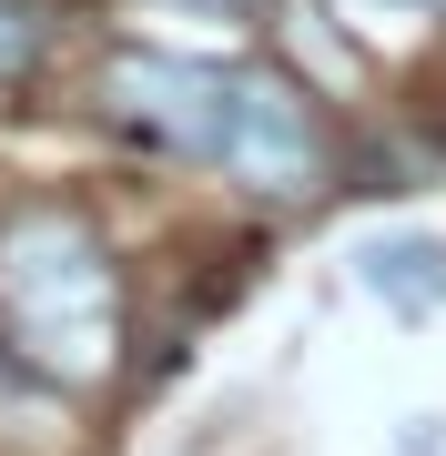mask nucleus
Listing matches in <instances>:
<instances>
[{"label": "nucleus", "instance_id": "nucleus-1", "mask_svg": "<svg viewBox=\"0 0 446 456\" xmlns=\"http://www.w3.org/2000/svg\"><path fill=\"white\" fill-rule=\"evenodd\" d=\"M0 345L61 395L122 365V264L82 203L31 193L0 213Z\"/></svg>", "mask_w": 446, "mask_h": 456}, {"label": "nucleus", "instance_id": "nucleus-2", "mask_svg": "<svg viewBox=\"0 0 446 456\" xmlns=\"http://www.w3.org/2000/svg\"><path fill=\"white\" fill-rule=\"evenodd\" d=\"M214 173L254 203H314L335 193L345 152H335V122L284 61H233V102H223V152Z\"/></svg>", "mask_w": 446, "mask_h": 456}, {"label": "nucleus", "instance_id": "nucleus-3", "mask_svg": "<svg viewBox=\"0 0 446 456\" xmlns=\"http://www.w3.org/2000/svg\"><path fill=\"white\" fill-rule=\"evenodd\" d=\"M101 122L122 142L163 152V163H214L223 152V102H233V61H193V51H112L101 61Z\"/></svg>", "mask_w": 446, "mask_h": 456}, {"label": "nucleus", "instance_id": "nucleus-4", "mask_svg": "<svg viewBox=\"0 0 446 456\" xmlns=\"http://www.w3.org/2000/svg\"><path fill=\"white\" fill-rule=\"evenodd\" d=\"M355 274H365V294L385 314H436L446 305V244L436 233H385V244L355 254Z\"/></svg>", "mask_w": 446, "mask_h": 456}, {"label": "nucleus", "instance_id": "nucleus-5", "mask_svg": "<svg viewBox=\"0 0 446 456\" xmlns=\"http://www.w3.org/2000/svg\"><path fill=\"white\" fill-rule=\"evenodd\" d=\"M41 61H51V20L31 0H0V92H20Z\"/></svg>", "mask_w": 446, "mask_h": 456}, {"label": "nucleus", "instance_id": "nucleus-6", "mask_svg": "<svg viewBox=\"0 0 446 456\" xmlns=\"http://www.w3.org/2000/svg\"><path fill=\"white\" fill-rule=\"evenodd\" d=\"M51 406H61V386H41V375L20 365L11 345H0V436H41Z\"/></svg>", "mask_w": 446, "mask_h": 456}, {"label": "nucleus", "instance_id": "nucleus-7", "mask_svg": "<svg viewBox=\"0 0 446 456\" xmlns=\"http://www.w3.org/2000/svg\"><path fill=\"white\" fill-rule=\"evenodd\" d=\"M365 11H446V0H365Z\"/></svg>", "mask_w": 446, "mask_h": 456}, {"label": "nucleus", "instance_id": "nucleus-8", "mask_svg": "<svg viewBox=\"0 0 446 456\" xmlns=\"http://www.w3.org/2000/svg\"><path fill=\"white\" fill-rule=\"evenodd\" d=\"M193 11H254V0H193Z\"/></svg>", "mask_w": 446, "mask_h": 456}]
</instances>
